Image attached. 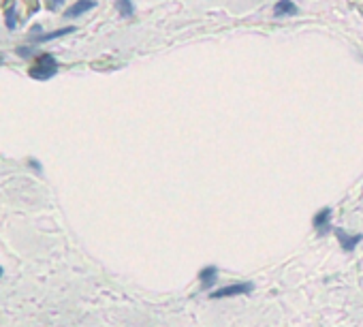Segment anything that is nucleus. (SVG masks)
<instances>
[{
	"label": "nucleus",
	"mask_w": 363,
	"mask_h": 327,
	"mask_svg": "<svg viewBox=\"0 0 363 327\" xmlns=\"http://www.w3.org/2000/svg\"><path fill=\"white\" fill-rule=\"evenodd\" d=\"M58 73V62L52 54H43L39 56V60L28 69V75L37 82H48Z\"/></svg>",
	"instance_id": "1"
},
{
	"label": "nucleus",
	"mask_w": 363,
	"mask_h": 327,
	"mask_svg": "<svg viewBox=\"0 0 363 327\" xmlns=\"http://www.w3.org/2000/svg\"><path fill=\"white\" fill-rule=\"evenodd\" d=\"M96 7V0H77L75 5H71L69 9H67V18H79L82 13H86V11H90V9H94Z\"/></svg>",
	"instance_id": "7"
},
{
	"label": "nucleus",
	"mask_w": 363,
	"mask_h": 327,
	"mask_svg": "<svg viewBox=\"0 0 363 327\" xmlns=\"http://www.w3.org/2000/svg\"><path fill=\"white\" fill-rule=\"evenodd\" d=\"M18 54L22 58H30V56H35V50L33 48H18Z\"/></svg>",
	"instance_id": "11"
},
{
	"label": "nucleus",
	"mask_w": 363,
	"mask_h": 327,
	"mask_svg": "<svg viewBox=\"0 0 363 327\" xmlns=\"http://www.w3.org/2000/svg\"><path fill=\"white\" fill-rule=\"evenodd\" d=\"M274 11H276L278 18H284V16H293L297 11V7L293 5V0H278Z\"/></svg>",
	"instance_id": "8"
},
{
	"label": "nucleus",
	"mask_w": 363,
	"mask_h": 327,
	"mask_svg": "<svg viewBox=\"0 0 363 327\" xmlns=\"http://www.w3.org/2000/svg\"><path fill=\"white\" fill-rule=\"evenodd\" d=\"M75 33V26H67V28H60V31H54V33H43V35H33L30 39L35 43H48V41H54V39H60V37H67Z\"/></svg>",
	"instance_id": "6"
},
{
	"label": "nucleus",
	"mask_w": 363,
	"mask_h": 327,
	"mask_svg": "<svg viewBox=\"0 0 363 327\" xmlns=\"http://www.w3.org/2000/svg\"><path fill=\"white\" fill-rule=\"evenodd\" d=\"M255 291V282L246 280V282H233L229 287L216 289L210 293V299H225V297H238V295H250Z\"/></svg>",
	"instance_id": "2"
},
{
	"label": "nucleus",
	"mask_w": 363,
	"mask_h": 327,
	"mask_svg": "<svg viewBox=\"0 0 363 327\" xmlns=\"http://www.w3.org/2000/svg\"><path fill=\"white\" fill-rule=\"evenodd\" d=\"M3 274H5V270H3V265H0V278H3Z\"/></svg>",
	"instance_id": "14"
},
{
	"label": "nucleus",
	"mask_w": 363,
	"mask_h": 327,
	"mask_svg": "<svg viewBox=\"0 0 363 327\" xmlns=\"http://www.w3.org/2000/svg\"><path fill=\"white\" fill-rule=\"evenodd\" d=\"M0 65H3V56H0Z\"/></svg>",
	"instance_id": "15"
},
{
	"label": "nucleus",
	"mask_w": 363,
	"mask_h": 327,
	"mask_svg": "<svg viewBox=\"0 0 363 327\" xmlns=\"http://www.w3.org/2000/svg\"><path fill=\"white\" fill-rule=\"evenodd\" d=\"M199 282L203 284V289H212L218 282V267L216 265H208L199 272Z\"/></svg>",
	"instance_id": "5"
},
{
	"label": "nucleus",
	"mask_w": 363,
	"mask_h": 327,
	"mask_svg": "<svg viewBox=\"0 0 363 327\" xmlns=\"http://www.w3.org/2000/svg\"><path fill=\"white\" fill-rule=\"evenodd\" d=\"M5 24H7V28H9V31H16V26H18V18H16V9H13V7H9V9H7Z\"/></svg>",
	"instance_id": "10"
},
{
	"label": "nucleus",
	"mask_w": 363,
	"mask_h": 327,
	"mask_svg": "<svg viewBox=\"0 0 363 327\" xmlns=\"http://www.w3.org/2000/svg\"><path fill=\"white\" fill-rule=\"evenodd\" d=\"M60 5H62V0H50V3H48V7H50L52 11H56Z\"/></svg>",
	"instance_id": "13"
},
{
	"label": "nucleus",
	"mask_w": 363,
	"mask_h": 327,
	"mask_svg": "<svg viewBox=\"0 0 363 327\" xmlns=\"http://www.w3.org/2000/svg\"><path fill=\"white\" fill-rule=\"evenodd\" d=\"M333 233H335V238H337V242H340V246H342L344 253H352L363 242V235L361 233H348L344 229H333Z\"/></svg>",
	"instance_id": "4"
},
{
	"label": "nucleus",
	"mask_w": 363,
	"mask_h": 327,
	"mask_svg": "<svg viewBox=\"0 0 363 327\" xmlns=\"http://www.w3.org/2000/svg\"><path fill=\"white\" fill-rule=\"evenodd\" d=\"M333 216V210L329 208V206H325V208H320L314 216H312V229H314V233L318 235V238H323V235H327V233H331L333 231V225H331V218Z\"/></svg>",
	"instance_id": "3"
},
{
	"label": "nucleus",
	"mask_w": 363,
	"mask_h": 327,
	"mask_svg": "<svg viewBox=\"0 0 363 327\" xmlns=\"http://www.w3.org/2000/svg\"><path fill=\"white\" fill-rule=\"evenodd\" d=\"M116 7H118V11L124 16V18H130L133 16V3H130V0H116Z\"/></svg>",
	"instance_id": "9"
},
{
	"label": "nucleus",
	"mask_w": 363,
	"mask_h": 327,
	"mask_svg": "<svg viewBox=\"0 0 363 327\" xmlns=\"http://www.w3.org/2000/svg\"><path fill=\"white\" fill-rule=\"evenodd\" d=\"M28 162H30V165H33V170H35L37 174H41V172H43V167H41V162H39L37 158H28Z\"/></svg>",
	"instance_id": "12"
}]
</instances>
